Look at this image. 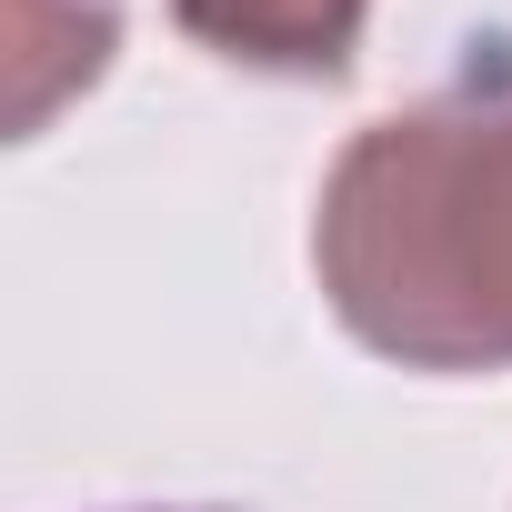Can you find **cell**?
I'll list each match as a JSON object with an SVG mask.
<instances>
[{"label": "cell", "instance_id": "obj_1", "mask_svg": "<svg viewBox=\"0 0 512 512\" xmlns=\"http://www.w3.org/2000/svg\"><path fill=\"white\" fill-rule=\"evenodd\" d=\"M312 272L402 372H512V91H442L342 141Z\"/></svg>", "mask_w": 512, "mask_h": 512}, {"label": "cell", "instance_id": "obj_4", "mask_svg": "<svg viewBox=\"0 0 512 512\" xmlns=\"http://www.w3.org/2000/svg\"><path fill=\"white\" fill-rule=\"evenodd\" d=\"M141 512H221V502H141Z\"/></svg>", "mask_w": 512, "mask_h": 512}, {"label": "cell", "instance_id": "obj_3", "mask_svg": "<svg viewBox=\"0 0 512 512\" xmlns=\"http://www.w3.org/2000/svg\"><path fill=\"white\" fill-rule=\"evenodd\" d=\"M111 41L121 0H11V141L51 131V111L111 71Z\"/></svg>", "mask_w": 512, "mask_h": 512}, {"label": "cell", "instance_id": "obj_2", "mask_svg": "<svg viewBox=\"0 0 512 512\" xmlns=\"http://www.w3.org/2000/svg\"><path fill=\"white\" fill-rule=\"evenodd\" d=\"M362 11L372 0H171L181 41L272 81H342L362 51Z\"/></svg>", "mask_w": 512, "mask_h": 512}]
</instances>
